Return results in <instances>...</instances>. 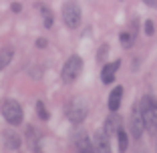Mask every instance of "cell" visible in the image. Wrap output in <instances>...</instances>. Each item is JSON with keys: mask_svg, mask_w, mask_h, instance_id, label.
<instances>
[{"mask_svg": "<svg viewBox=\"0 0 157 153\" xmlns=\"http://www.w3.org/2000/svg\"><path fill=\"white\" fill-rule=\"evenodd\" d=\"M121 97H123V87H115L111 91V95H109V111H117L121 105Z\"/></svg>", "mask_w": 157, "mask_h": 153, "instance_id": "4fadbf2b", "label": "cell"}, {"mask_svg": "<svg viewBox=\"0 0 157 153\" xmlns=\"http://www.w3.org/2000/svg\"><path fill=\"white\" fill-rule=\"evenodd\" d=\"M36 113H38V117H40L42 121L48 119V111H46V107H44V103H42V101L36 103Z\"/></svg>", "mask_w": 157, "mask_h": 153, "instance_id": "e0dca14e", "label": "cell"}, {"mask_svg": "<svg viewBox=\"0 0 157 153\" xmlns=\"http://www.w3.org/2000/svg\"><path fill=\"white\" fill-rule=\"evenodd\" d=\"M105 52H107V47H101V51H99V60L105 59Z\"/></svg>", "mask_w": 157, "mask_h": 153, "instance_id": "44dd1931", "label": "cell"}, {"mask_svg": "<svg viewBox=\"0 0 157 153\" xmlns=\"http://www.w3.org/2000/svg\"><path fill=\"white\" fill-rule=\"evenodd\" d=\"M123 127V117L121 115H117V111H111V115L107 117V121H105V133L107 135H117V131Z\"/></svg>", "mask_w": 157, "mask_h": 153, "instance_id": "ba28073f", "label": "cell"}, {"mask_svg": "<svg viewBox=\"0 0 157 153\" xmlns=\"http://www.w3.org/2000/svg\"><path fill=\"white\" fill-rule=\"evenodd\" d=\"M2 115H4L6 123H8V125H14V127L20 125V123H22V119H24L22 107H20L16 101H12V99L4 101V105H2Z\"/></svg>", "mask_w": 157, "mask_h": 153, "instance_id": "277c9868", "label": "cell"}, {"mask_svg": "<svg viewBox=\"0 0 157 153\" xmlns=\"http://www.w3.org/2000/svg\"><path fill=\"white\" fill-rule=\"evenodd\" d=\"M36 47L38 48H44L46 47V40H44V38H38V40H36Z\"/></svg>", "mask_w": 157, "mask_h": 153, "instance_id": "ffe728a7", "label": "cell"}, {"mask_svg": "<svg viewBox=\"0 0 157 153\" xmlns=\"http://www.w3.org/2000/svg\"><path fill=\"white\" fill-rule=\"evenodd\" d=\"M117 139H119V151H127V147H129V137H127V131H125L123 127L117 131Z\"/></svg>", "mask_w": 157, "mask_h": 153, "instance_id": "9a60e30c", "label": "cell"}, {"mask_svg": "<svg viewBox=\"0 0 157 153\" xmlns=\"http://www.w3.org/2000/svg\"><path fill=\"white\" fill-rule=\"evenodd\" d=\"M12 12H20V4H12Z\"/></svg>", "mask_w": 157, "mask_h": 153, "instance_id": "7402d4cb", "label": "cell"}, {"mask_svg": "<svg viewBox=\"0 0 157 153\" xmlns=\"http://www.w3.org/2000/svg\"><path fill=\"white\" fill-rule=\"evenodd\" d=\"M153 30H155V28H153V20H147V22H145V34H147V36H151Z\"/></svg>", "mask_w": 157, "mask_h": 153, "instance_id": "ac0fdd59", "label": "cell"}, {"mask_svg": "<svg viewBox=\"0 0 157 153\" xmlns=\"http://www.w3.org/2000/svg\"><path fill=\"white\" fill-rule=\"evenodd\" d=\"M14 56V51L10 47H4V48H0V71L6 69V67L10 65V60H12Z\"/></svg>", "mask_w": 157, "mask_h": 153, "instance_id": "5bb4252c", "label": "cell"}, {"mask_svg": "<svg viewBox=\"0 0 157 153\" xmlns=\"http://www.w3.org/2000/svg\"><path fill=\"white\" fill-rule=\"evenodd\" d=\"M63 20H65L67 28H71V30L78 28V24H81V8L77 6V2L69 0L63 6Z\"/></svg>", "mask_w": 157, "mask_h": 153, "instance_id": "5b68a950", "label": "cell"}, {"mask_svg": "<svg viewBox=\"0 0 157 153\" xmlns=\"http://www.w3.org/2000/svg\"><path fill=\"white\" fill-rule=\"evenodd\" d=\"M119 67H121V60H113V63L103 67V71H101V81L103 83L111 85L113 79H115V75H117V71H119Z\"/></svg>", "mask_w": 157, "mask_h": 153, "instance_id": "30bf717a", "label": "cell"}, {"mask_svg": "<svg viewBox=\"0 0 157 153\" xmlns=\"http://www.w3.org/2000/svg\"><path fill=\"white\" fill-rule=\"evenodd\" d=\"M38 10H40V14H42L44 26H46V28H51V26H52V12H51V8H46L44 4H38Z\"/></svg>", "mask_w": 157, "mask_h": 153, "instance_id": "2e32d148", "label": "cell"}, {"mask_svg": "<svg viewBox=\"0 0 157 153\" xmlns=\"http://www.w3.org/2000/svg\"><path fill=\"white\" fill-rule=\"evenodd\" d=\"M93 147H95V151H109L111 149V141H109V135L105 133V129H99L95 131V137H93Z\"/></svg>", "mask_w": 157, "mask_h": 153, "instance_id": "52a82bcc", "label": "cell"}, {"mask_svg": "<svg viewBox=\"0 0 157 153\" xmlns=\"http://www.w3.org/2000/svg\"><path fill=\"white\" fill-rule=\"evenodd\" d=\"M129 125H131V131H133L135 139H139V137H141V133H143V129H145L143 119H141V113H139V107H135V109H133V113H131Z\"/></svg>", "mask_w": 157, "mask_h": 153, "instance_id": "9c48e42d", "label": "cell"}, {"mask_svg": "<svg viewBox=\"0 0 157 153\" xmlns=\"http://www.w3.org/2000/svg\"><path fill=\"white\" fill-rule=\"evenodd\" d=\"M139 113H141L145 129L155 133L157 131V101L153 97H149V95L141 97V101H139Z\"/></svg>", "mask_w": 157, "mask_h": 153, "instance_id": "6da1fadb", "label": "cell"}, {"mask_svg": "<svg viewBox=\"0 0 157 153\" xmlns=\"http://www.w3.org/2000/svg\"><path fill=\"white\" fill-rule=\"evenodd\" d=\"M135 36H137V22L131 24L129 30H125V33L119 34V40H121V47L123 48H131L135 42Z\"/></svg>", "mask_w": 157, "mask_h": 153, "instance_id": "8fae6325", "label": "cell"}, {"mask_svg": "<svg viewBox=\"0 0 157 153\" xmlns=\"http://www.w3.org/2000/svg\"><path fill=\"white\" fill-rule=\"evenodd\" d=\"M4 147L8 151H18L20 149V135L16 131H4Z\"/></svg>", "mask_w": 157, "mask_h": 153, "instance_id": "7c38bea8", "label": "cell"}, {"mask_svg": "<svg viewBox=\"0 0 157 153\" xmlns=\"http://www.w3.org/2000/svg\"><path fill=\"white\" fill-rule=\"evenodd\" d=\"M87 113H89V107H87V103H85V99H81V97L73 99V101L69 103V107H67V119H69L71 123H75V125L83 123V121L87 119Z\"/></svg>", "mask_w": 157, "mask_h": 153, "instance_id": "3957f363", "label": "cell"}, {"mask_svg": "<svg viewBox=\"0 0 157 153\" xmlns=\"http://www.w3.org/2000/svg\"><path fill=\"white\" fill-rule=\"evenodd\" d=\"M81 71H83V59H81L78 55H73V56H69V59H67V63L63 65L60 79H63V83L71 85V83H75V81L78 79Z\"/></svg>", "mask_w": 157, "mask_h": 153, "instance_id": "7a4b0ae2", "label": "cell"}, {"mask_svg": "<svg viewBox=\"0 0 157 153\" xmlns=\"http://www.w3.org/2000/svg\"><path fill=\"white\" fill-rule=\"evenodd\" d=\"M147 6H151V8H157V0H143Z\"/></svg>", "mask_w": 157, "mask_h": 153, "instance_id": "d6986e66", "label": "cell"}, {"mask_svg": "<svg viewBox=\"0 0 157 153\" xmlns=\"http://www.w3.org/2000/svg\"><path fill=\"white\" fill-rule=\"evenodd\" d=\"M73 145H75V149L81 151V153H93V151H95L91 137H89L85 131H78V133L73 135Z\"/></svg>", "mask_w": 157, "mask_h": 153, "instance_id": "8992f818", "label": "cell"}]
</instances>
